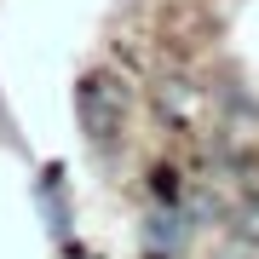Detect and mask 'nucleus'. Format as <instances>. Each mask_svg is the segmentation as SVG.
<instances>
[{
	"label": "nucleus",
	"instance_id": "1",
	"mask_svg": "<svg viewBox=\"0 0 259 259\" xmlns=\"http://www.w3.org/2000/svg\"><path fill=\"white\" fill-rule=\"evenodd\" d=\"M75 121H81V139L98 161H115L127 144V121H133V93L127 81L110 69H87L75 87Z\"/></svg>",
	"mask_w": 259,
	"mask_h": 259
},
{
	"label": "nucleus",
	"instance_id": "2",
	"mask_svg": "<svg viewBox=\"0 0 259 259\" xmlns=\"http://www.w3.org/2000/svg\"><path fill=\"white\" fill-rule=\"evenodd\" d=\"M35 207H40V219H47L52 236H69L75 213H69V185H64V167H58V161L35 173Z\"/></svg>",
	"mask_w": 259,
	"mask_h": 259
},
{
	"label": "nucleus",
	"instance_id": "3",
	"mask_svg": "<svg viewBox=\"0 0 259 259\" xmlns=\"http://www.w3.org/2000/svg\"><path fill=\"white\" fill-rule=\"evenodd\" d=\"M231 236L248 242V248H259V196H248V202L231 213Z\"/></svg>",
	"mask_w": 259,
	"mask_h": 259
}]
</instances>
